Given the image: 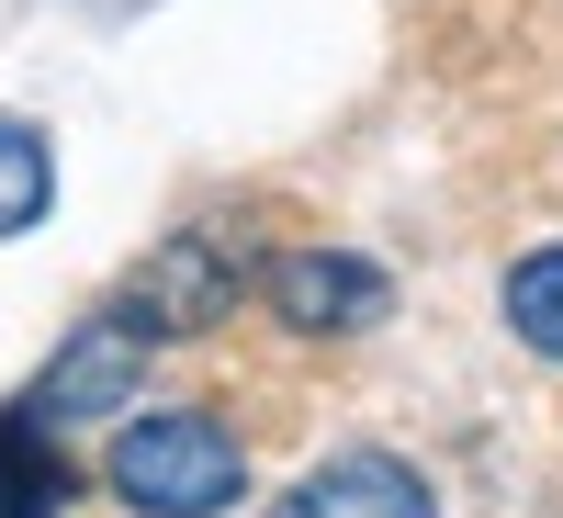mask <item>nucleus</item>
Listing matches in <instances>:
<instances>
[{"label": "nucleus", "mask_w": 563, "mask_h": 518, "mask_svg": "<svg viewBox=\"0 0 563 518\" xmlns=\"http://www.w3.org/2000/svg\"><path fill=\"white\" fill-rule=\"evenodd\" d=\"M507 327H519V350L563 361V249H530L507 271Z\"/></svg>", "instance_id": "nucleus-7"}, {"label": "nucleus", "mask_w": 563, "mask_h": 518, "mask_svg": "<svg viewBox=\"0 0 563 518\" xmlns=\"http://www.w3.org/2000/svg\"><path fill=\"white\" fill-rule=\"evenodd\" d=\"M57 203V169H45V135L0 113V238H23V225Z\"/></svg>", "instance_id": "nucleus-8"}, {"label": "nucleus", "mask_w": 563, "mask_h": 518, "mask_svg": "<svg viewBox=\"0 0 563 518\" xmlns=\"http://www.w3.org/2000/svg\"><path fill=\"white\" fill-rule=\"evenodd\" d=\"M238 282H249V271L225 260L214 238H169L147 271L124 282V305H113V316H135L147 339H192V327H214L225 305H238Z\"/></svg>", "instance_id": "nucleus-4"}, {"label": "nucleus", "mask_w": 563, "mask_h": 518, "mask_svg": "<svg viewBox=\"0 0 563 518\" xmlns=\"http://www.w3.org/2000/svg\"><path fill=\"white\" fill-rule=\"evenodd\" d=\"M384 305H395V282L361 249H282L271 260V316L294 327V339H350V327H372Z\"/></svg>", "instance_id": "nucleus-2"}, {"label": "nucleus", "mask_w": 563, "mask_h": 518, "mask_svg": "<svg viewBox=\"0 0 563 518\" xmlns=\"http://www.w3.org/2000/svg\"><path fill=\"white\" fill-rule=\"evenodd\" d=\"M147 372V327L135 316H90L79 339L45 361V384H34V429H79V417H102V406H124V384Z\"/></svg>", "instance_id": "nucleus-3"}, {"label": "nucleus", "mask_w": 563, "mask_h": 518, "mask_svg": "<svg viewBox=\"0 0 563 518\" xmlns=\"http://www.w3.org/2000/svg\"><path fill=\"white\" fill-rule=\"evenodd\" d=\"M271 518H440V507H429V485H417V462H395V451H339V462H316Z\"/></svg>", "instance_id": "nucleus-5"}, {"label": "nucleus", "mask_w": 563, "mask_h": 518, "mask_svg": "<svg viewBox=\"0 0 563 518\" xmlns=\"http://www.w3.org/2000/svg\"><path fill=\"white\" fill-rule=\"evenodd\" d=\"M68 507V462L34 440V417H0V518H57Z\"/></svg>", "instance_id": "nucleus-6"}, {"label": "nucleus", "mask_w": 563, "mask_h": 518, "mask_svg": "<svg viewBox=\"0 0 563 518\" xmlns=\"http://www.w3.org/2000/svg\"><path fill=\"white\" fill-rule=\"evenodd\" d=\"M113 496H124L135 518H214V507L249 496V451H238V429L203 417V406L124 417V440H113Z\"/></svg>", "instance_id": "nucleus-1"}]
</instances>
